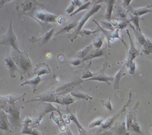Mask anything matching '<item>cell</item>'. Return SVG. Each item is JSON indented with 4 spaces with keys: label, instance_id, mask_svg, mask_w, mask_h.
<instances>
[{
    "label": "cell",
    "instance_id": "6da1fadb",
    "mask_svg": "<svg viewBox=\"0 0 152 135\" xmlns=\"http://www.w3.org/2000/svg\"><path fill=\"white\" fill-rule=\"evenodd\" d=\"M32 101H41V102H50V103H56V104L69 105L72 104L75 101V99L70 95H63L60 93H48V94H41L38 97H36L33 99L27 101L26 102Z\"/></svg>",
    "mask_w": 152,
    "mask_h": 135
},
{
    "label": "cell",
    "instance_id": "7a4b0ae2",
    "mask_svg": "<svg viewBox=\"0 0 152 135\" xmlns=\"http://www.w3.org/2000/svg\"><path fill=\"white\" fill-rule=\"evenodd\" d=\"M21 107L22 103L21 104H18L16 102L13 104L6 105L1 106V108L4 109V111L9 114L8 116L9 122L13 127H22L20 116V109Z\"/></svg>",
    "mask_w": 152,
    "mask_h": 135
},
{
    "label": "cell",
    "instance_id": "3957f363",
    "mask_svg": "<svg viewBox=\"0 0 152 135\" xmlns=\"http://www.w3.org/2000/svg\"><path fill=\"white\" fill-rule=\"evenodd\" d=\"M139 105V102L137 101L136 105H134L133 109H131V111H129L128 114L126 115V128L127 132H137L138 134L142 133L141 131L140 130V126L138 124V122H137V109H138Z\"/></svg>",
    "mask_w": 152,
    "mask_h": 135
},
{
    "label": "cell",
    "instance_id": "277c9868",
    "mask_svg": "<svg viewBox=\"0 0 152 135\" xmlns=\"http://www.w3.org/2000/svg\"><path fill=\"white\" fill-rule=\"evenodd\" d=\"M0 45H6V46H11L18 53H20L22 51L19 50L18 41L17 38L13 31L12 28V20H10L8 30L6 34L0 36Z\"/></svg>",
    "mask_w": 152,
    "mask_h": 135
},
{
    "label": "cell",
    "instance_id": "5b68a950",
    "mask_svg": "<svg viewBox=\"0 0 152 135\" xmlns=\"http://www.w3.org/2000/svg\"><path fill=\"white\" fill-rule=\"evenodd\" d=\"M101 8H102V6L100 4L95 5V6L93 7V8L91 9L89 12H87V13L83 16V18L78 22V24L77 26H76L75 31L71 34L70 36H69V38L70 39L71 42H73V41L77 38L78 33H79V32L82 30L83 26H84L85 24L88 21V20H89L93 15H94L95 14L97 13Z\"/></svg>",
    "mask_w": 152,
    "mask_h": 135
},
{
    "label": "cell",
    "instance_id": "8992f818",
    "mask_svg": "<svg viewBox=\"0 0 152 135\" xmlns=\"http://www.w3.org/2000/svg\"><path fill=\"white\" fill-rule=\"evenodd\" d=\"M132 101V90H131L129 93V99L127 101L126 104L124 105H123V106L121 107V109L119 110L118 112L116 113V114L114 115V116H112V117H109V118H107L102 122V124H101V128L103 129H107V128H111L112 126V125L114 124V123L115 122H116V120L118 118L119 116L122 115L123 113L126 111V108L129 107V105L131 104Z\"/></svg>",
    "mask_w": 152,
    "mask_h": 135
},
{
    "label": "cell",
    "instance_id": "52a82bcc",
    "mask_svg": "<svg viewBox=\"0 0 152 135\" xmlns=\"http://www.w3.org/2000/svg\"><path fill=\"white\" fill-rule=\"evenodd\" d=\"M19 54L20 56L17 58V60H18L22 72H23V74L26 73L28 75H30L32 72L33 66H32V63L28 58V53L26 51H23Z\"/></svg>",
    "mask_w": 152,
    "mask_h": 135
},
{
    "label": "cell",
    "instance_id": "ba28073f",
    "mask_svg": "<svg viewBox=\"0 0 152 135\" xmlns=\"http://www.w3.org/2000/svg\"><path fill=\"white\" fill-rule=\"evenodd\" d=\"M108 66V63L105 62L101 70L99 72L96 73H94V77L87 79L85 80L84 81H89V80H95V81H99V82H106L107 85H110V82L111 81H114V77H107L105 75V71L106 70V68Z\"/></svg>",
    "mask_w": 152,
    "mask_h": 135
},
{
    "label": "cell",
    "instance_id": "9c48e42d",
    "mask_svg": "<svg viewBox=\"0 0 152 135\" xmlns=\"http://www.w3.org/2000/svg\"><path fill=\"white\" fill-rule=\"evenodd\" d=\"M127 35L129 36V40H130V48L128 52V55H127V59L125 62V67L128 68L129 65L131 64L132 62H133V60L135 59L137 56H138L140 53H139V51L137 50L135 46H134V43L133 42V39L131 38V36L130 35L129 31L126 30Z\"/></svg>",
    "mask_w": 152,
    "mask_h": 135
},
{
    "label": "cell",
    "instance_id": "30bf717a",
    "mask_svg": "<svg viewBox=\"0 0 152 135\" xmlns=\"http://www.w3.org/2000/svg\"><path fill=\"white\" fill-rule=\"evenodd\" d=\"M34 17H35V18L38 19L43 23H56L58 18V16L53 15V14H50L43 10H41V9H38V10L34 12Z\"/></svg>",
    "mask_w": 152,
    "mask_h": 135
},
{
    "label": "cell",
    "instance_id": "8fae6325",
    "mask_svg": "<svg viewBox=\"0 0 152 135\" xmlns=\"http://www.w3.org/2000/svg\"><path fill=\"white\" fill-rule=\"evenodd\" d=\"M4 62L9 70L10 76L11 78H15L16 77L15 72H18L21 74V79H23V77H22V72L18 69V66H16L15 62H14V60H12V58L11 57H10V56L6 57L4 60Z\"/></svg>",
    "mask_w": 152,
    "mask_h": 135
},
{
    "label": "cell",
    "instance_id": "7c38bea8",
    "mask_svg": "<svg viewBox=\"0 0 152 135\" xmlns=\"http://www.w3.org/2000/svg\"><path fill=\"white\" fill-rule=\"evenodd\" d=\"M108 50H107V47L105 48H100V49H95V50H94L91 52L89 53L88 55L85 57L84 58H83L81 61L82 62H85V61L87 60H92V59H95L97 58H100L102 57V56H106L108 53Z\"/></svg>",
    "mask_w": 152,
    "mask_h": 135
},
{
    "label": "cell",
    "instance_id": "4fadbf2b",
    "mask_svg": "<svg viewBox=\"0 0 152 135\" xmlns=\"http://www.w3.org/2000/svg\"><path fill=\"white\" fill-rule=\"evenodd\" d=\"M25 96V93H24L23 95H18V96H15V95H8L6 97H0V102L2 104L1 106L6 105H10L13 104L16 102L17 101L20 100Z\"/></svg>",
    "mask_w": 152,
    "mask_h": 135
},
{
    "label": "cell",
    "instance_id": "5bb4252c",
    "mask_svg": "<svg viewBox=\"0 0 152 135\" xmlns=\"http://www.w3.org/2000/svg\"><path fill=\"white\" fill-rule=\"evenodd\" d=\"M53 33H54V28H52L50 31L46 32L41 38L36 39L35 37H33L32 38V39H30V41H33V42H38L39 45H42L43 44L48 43L50 40L53 35Z\"/></svg>",
    "mask_w": 152,
    "mask_h": 135
},
{
    "label": "cell",
    "instance_id": "9a60e30c",
    "mask_svg": "<svg viewBox=\"0 0 152 135\" xmlns=\"http://www.w3.org/2000/svg\"><path fill=\"white\" fill-rule=\"evenodd\" d=\"M66 111L68 112V115H67V117L68 118V120H70V121H72L74 122V123L76 124L78 129V132H79L80 134H87V131L83 128L81 125L80 124L79 122H78V120L77 118V117L75 116V114L73 112H71V109H69V108L67 107L66 108Z\"/></svg>",
    "mask_w": 152,
    "mask_h": 135
},
{
    "label": "cell",
    "instance_id": "2e32d148",
    "mask_svg": "<svg viewBox=\"0 0 152 135\" xmlns=\"http://www.w3.org/2000/svg\"><path fill=\"white\" fill-rule=\"evenodd\" d=\"M51 72V70L49 66L46 63H39L36 66L35 69L33 70L34 74H37V76H41V75H45L50 74Z\"/></svg>",
    "mask_w": 152,
    "mask_h": 135
},
{
    "label": "cell",
    "instance_id": "e0dca14e",
    "mask_svg": "<svg viewBox=\"0 0 152 135\" xmlns=\"http://www.w3.org/2000/svg\"><path fill=\"white\" fill-rule=\"evenodd\" d=\"M0 129L3 131H9V120L6 112L0 110Z\"/></svg>",
    "mask_w": 152,
    "mask_h": 135
},
{
    "label": "cell",
    "instance_id": "ac0fdd59",
    "mask_svg": "<svg viewBox=\"0 0 152 135\" xmlns=\"http://www.w3.org/2000/svg\"><path fill=\"white\" fill-rule=\"evenodd\" d=\"M32 122V120L30 118V117H26L25 120H24L23 122V130H22L21 133L22 134H39L40 133H39V132L33 131V128H28V124H31Z\"/></svg>",
    "mask_w": 152,
    "mask_h": 135
},
{
    "label": "cell",
    "instance_id": "d6986e66",
    "mask_svg": "<svg viewBox=\"0 0 152 135\" xmlns=\"http://www.w3.org/2000/svg\"><path fill=\"white\" fill-rule=\"evenodd\" d=\"M43 80L40 77V76H37L36 77H35L33 79H31V80H27L26 81V82H24L23 84H21V86H24V85H30L32 87H33V93H35L37 90V87L38 85H39V83L41 82H42Z\"/></svg>",
    "mask_w": 152,
    "mask_h": 135
},
{
    "label": "cell",
    "instance_id": "ffe728a7",
    "mask_svg": "<svg viewBox=\"0 0 152 135\" xmlns=\"http://www.w3.org/2000/svg\"><path fill=\"white\" fill-rule=\"evenodd\" d=\"M130 26H131L132 30H133L134 32V36H135L137 42H138V43L140 45L143 46L145 45V42H146L147 38L144 36L143 34H142L141 31H139L138 30H137L135 27L132 26L131 24H130Z\"/></svg>",
    "mask_w": 152,
    "mask_h": 135
},
{
    "label": "cell",
    "instance_id": "44dd1931",
    "mask_svg": "<svg viewBox=\"0 0 152 135\" xmlns=\"http://www.w3.org/2000/svg\"><path fill=\"white\" fill-rule=\"evenodd\" d=\"M124 66L122 67L118 72L116 73V74L114 77V89L115 90L118 89L119 85H120V81H121V78L126 75V73L124 72Z\"/></svg>",
    "mask_w": 152,
    "mask_h": 135
},
{
    "label": "cell",
    "instance_id": "7402d4cb",
    "mask_svg": "<svg viewBox=\"0 0 152 135\" xmlns=\"http://www.w3.org/2000/svg\"><path fill=\"white\" fill-rule=\"evenodd\" d=\"M78 24V21L76 20L74 22H72V23H69L67 25H66L64 27H63L62 29H60V31L56 33V35H62L63 33H68L70 32L71 30H72L73 28H75L76 26H77Z\"/></svg>",
    "mask_w": 152,
    "mask_h": 135
},
{
    "label": "cell",
    "instance_id": "603a6c76",
    "mask_svg": "<svg viewBox=\"0 0 152 135\" xmlns=\"http://www.w3.org/2000/svg\"><path fill=\"white\" fill-rule=\"evenodd\" d=\"M107 8H106V13H105V19L107 21H110L111 20V16L113 11L115 0H107Z\"/></svg>",
    "mask_w": 152,
    "mask_h": 135
},
{
    "label": "cell",
    "instance_id": "cb8c5ba5",
    "mask_svg": "<svg viewBox=\"0 0 152 135\" xmlns=\"http://www.w3.org/2000/svg\"><path fill=\"white\" fill-rule=\"evenodd\" d=\"M70 95L78 99H84L86 101L92 100V97H90L89 95L83 92L78 91V90H73V91H71Z\"/></svg>",
    "mask_w": 152,
    "mask_h": 135
},
{
    "label": "cell",
    "instance_id": "d4e9b609",
    "mask_svg": "<svg viewBox=\"0 0 152 135\" xmlns=\"http://www.w3.org/2000/svg\"><path fill=\"white\" fill-rule=\"evenodd\" d=\"M93 45L92 44H91L89 46H87L86 47H85L84 49H83L80 51H79L78 52V53L77 54V58H79V59H82L84 58L85 57H86L88 54H89L91 51L92 50V48H93Z\"/></svg>",
    "mask_w": 152,
    "mask_h": 135
},
{
    "label": "cell",
    "instance_id": "484cf974",
    "mask_svg": "<svg viewBox=\"0 0 152 135\" xmlns=\"http://www.w3.org/2000/svg\"><path fill=\"white\" fill-rule=\"evenodd\" d=\"M151 6L147 7V8H137L134 10L133 11V15L134 16H143L144 14L149 13V12H152V8L150 9Z\"/></svg>",
    "mask_w": 152,
    "mask_h": 135
},
{
    "label": "cell",
    "instance_id": "4316f807",
    "mask_svg": "<svg viewBox=\"0 0 152 135\" xmlns=\"http://www.w3.org/2000/svg\"><path fill=\"white\" fill-rule=\"evenodd\" d=\"M143 51L145 54H152V41L150 39H147L146 42L143 45Z\"/></svg>",
    "mask_w": 152,
    "mask_h": 135
},
{
    "label": "cell",
    "instance_id": "83f0119b",
    "mask_svg": "<svg viewBox=\"0 0 152 135\" xmlns=\"http://www.w3.org/2000/svg\"><path fill=\"white\" fill-rule=\"evenodd\" d=\"M91 64V63H90L88 65L87 67H86L85 71L83 72L81 77H80V78H81L82 80H86V79H87V78H91L94 77V73H92L90 71Z\"/></svg>",
    "mask_w": 152,
    "mask_h": 135
},
{
    "label": "cell",
    "instance_id": "f1b7e54d",
    "mask_svg": "<svg viewBox=\"0 0 152 135\" xmlns=\"http://www.w3.org/2000/svg\"><path fill=\"white\" fill-rule=\"evenodd\" d=\"M100 31V29H97V30L95 31H91V30H87V29H85V30H81L79 33H78V35H80L82 36H89L92 35H95V34L98 32Z\"/></svg>",
    "mask_w": 152,
    "mask_h": 135
},
{
    "label": "cell",
    "instance_id": "f546056e",
    "mask_svg": "<svg viewBox=\"0 0 152 135\" xmlns=\"http://www.w3.org/2000/svg\"><path fill=\"white\" fill-rule=\"evenodd\" d=\"M91 2L90 1H88L87 2H85L84 4H82L81 6L78 7V8H77V10H75V11L73 12L72 13L70 14V16H75L77 14H78V12L85 10V9H88V8H89V6H91Z\"/></svg>",
    "mask_w": 152,
    "mask_h": 135
},
{
    "label": "cell",
    "instance_id": "4dcf8cb0",
    "mask_svg": "<svg viewBox=\"0 0 152 135\" xmlns=\"http://www.w3.org/2000/svg\"><path fill=\"white\" fill-rule=\"evenodd\" d=\"M132 23H133V24L134 25V27H135L137 30H138L139 31H141L140 26H139V16H132L131 17V19H130Z\"/></svg>",
    "mask_w": 152,
    "mask_h": 135
},
{
    "label": "cell",
    "instance_id": "1f68e13d",
    "mask_svg": "<svg viewBox=\"0 0 152 135\" xmlns=\"http://www.w3.org/2000/svg\"><path fill=\"white\" fill-rule=\"evenodd\" d=\"M104 122V119L101 118V117H99V118H97L95 119L94 121L91 122L89 124V128H95L96 126H101V124H102V122Z\"/></svg>",
    "mask_w": 152,
    "mask_h": 135
},
{
    "label": "cell",
    "instance_id": "d6a6232c",
    "mask_svg": "<svg viewBox=\"0 0 152 135\" xmlns=\"http://www.w3.org/2000/svg\"><path fill=\"white\" fill-rule=\"evenodd\" d=\"M92 45L95 49H100V48H101L102 45H103V41H102V38L101 37H97L96 39H94V41H93Z\"/></svg>",
    "mask_w": 152,
    "mask_h": 135
},
{
    "label": "cell",
    "instance_id": "836d02e7",
    "mask_svg": "<svg viewBox=\"0 0 152 135\" xmlns=\"http://www.w3.org/2000/svg\"><path fill=\"white\" fill-rule=\"evenodd\" d=\"M101 103L104 107L107 108V109L110 110V111H112V105L111 104V100H110V98H109L107 100H101Z\"/></svg>",
    "mask_w": 152,
    "mask_h": 135
},
{
    "label": "cell",
    "instance_id": "e575fe53",
    "mask_svg": "<svg viewBox=\"0 0 152 135\" xmlns=\"http://www.w3.org/2000/svg\"><path fill=\"white\" fill-rule=\"evenodd\" d=\"M76 7H77V5L75 4V3L74 1H72L70 2V6L68 7V8L66 9V13L69 14H71L73 12H74Z\"/></svg>",
    "mask_w": 152,
    "mask_h": 135
},
{
    "label": "cell",
    "instance_id": "d590c367",
    "mask_svg": "<svg viewBox=\"0 0 152 135\" xmlns=\"http://www.w3.org/2000/svg\"><path fill=\"white\" fill-rule=\"evenodd\" d=\"M129 68V73L130 74L133 75L134 72H135V70H136V64L134 62H132L131 64L129 65L128 67Z\"/></svg>",
    "mask_w": 152,
    "mask_h": 135
},
{
    "label": "cell",
    "instance_id": "8d00e7d4",
    "mask_svg": "<svg viewBox=\"0 0 152 135\" xmlns=\"http://www.w3.org/2000/svg\"><path fill=\"white\" fill-rule=\"evenodd\" d=\"M102 24H104V26H105L107 28H108L109 30L113 31H114V26L112 24L108 23V22H106V23H105V22H102Z\"/></svg>",
    "mask_w": 152,
    "mask_h": 135
},
{
    "label": "cell",
    "instance_id": "74e56055",
    "mask_svg": "<svg viewBox=\"0 0 152 135\" xmlns=\"http://www.w3.org/2000/svg\"><path fill=\"white\" fill-rule=\"evenodd\" d=\"M70 63L73 66H78L80 64V63L82 62L81 61V59H79V58H77V59H75V60H72L70 61Z\"/></svg>",
    "mask_w": 152,
    "mask_h": 135
},
{
    "label": "cell",
    "instance_id": "f35d334b",
    "mask_svg": "<svg viewBox=\"0 0 152 135\" xmlns=\"http://www.w3.org/2000/svg\"><path fill=\"white\" fill-rule=\"evenodd\" d=\"M126 25H127L126 23H125V22H121V23H118L117 24V26H118L117 28H119L120 30H121V29H123L124 28H126Z\"/></svg>",
    "mask_w": 152,
    "mask_h": 135
},
{
    "label": "cell",
    "instance_id": "ab89813d",
    "mask_svg": "<svg viewBox=\"0 0 152 135\" xmlns=\"http://www.w3.org/2000/svg\"><path fill=\"white\" fill-rule=\"evenodd\" d=\"M132 0H123V6L124 7H129Z\"/></svg>",
    "mask_w": 152,
    "mask_h": 135
},
{
    "label": "cell",
    "instance_id": "60d3db41",
    "mask_svg": "<svg viewBox=\"0 0 152 135\" xmlns=\"http://www.w3.org/2000/svg\"><path fill=\"white\" fill-rule=\"evenodd\" d=\"M72 1L75 2V4L77 5V7H79V6H81V5L83 4L80 0H72Z\"/></svg>",
    "mask_w": 152,
    "mask_h": 135
},
{
    "label": "cell",
    "instance_id": "b9f144b4",
    "mask_svg": "<svg viewBox=\"0 0 152 135\" xmlns=\"http://www.w3.org/2000/svg\"><path fill=\"white\" fill-rule=\"evenodd\" d=\"M89 1V0H85V2H87V1Z\"/></svg>",
    "mask_w": 152,
    "mask_h": 135
},
{
    "label": "cell",
    "instance_id": "7bdbcfd3",
    "mask_svg": "<svg viewBox=\"0 0 152 135\" xmlns=\"http://www.w3.org/2000/svg\"><path fill=\"white\" fill-rule=\"evenodd\" d=\"M151 134H152V129H151Z\"/></svg>",
    "mask_w": 152,
    "mask_h": 135
}]
</instances>
